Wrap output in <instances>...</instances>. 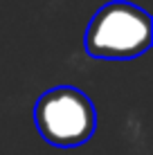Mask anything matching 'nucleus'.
<instances>
[{"mask_svg":"<svg viewBox=\"0 0 153 155\" xmlns=\"http://www.w3.org/2000/svg\"><path fill=\"white\" fill-rule=\"evenodd\" d=\"M153 20L138 5L113 0L104 5L86 29V52L92 58L124 61L151 47Z\"/></svg>","mask_w":153,"mask_h":155,"instance_id":"f257e3e1","label":"nucleus"},{"mask_svg":"<svg viewBox=\"0 0 153 155\" xmlns=\"http://www.w3.org/2000/svg\"><path fill=\"white\" fill-rule=\"evenodd\" d=\"M34 121L45 142L54 146H79L92 137L97 115L86 92L72 85H59L38 97Z\"/></svg>","mask_w":153,"mask_h":155,"instance_id":"f03ea898","label":"nucleus"}]
</instances>
